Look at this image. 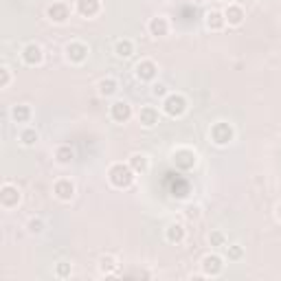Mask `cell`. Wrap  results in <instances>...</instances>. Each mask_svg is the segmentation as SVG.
Wrapping results in <instances>:
<instances>
[{"mask_svg": "<svg viewBox=\"0 0 281 281\" xmlns=\"http://www.w3.org/2000/svg\"><path fill=\"white\" fill-rule=\"evenodd\" d=\"M66 57H68V62H73V64L86 62L88 46H86L84 42H71V44H66Z\"/></svg>", "mask_w": 281, "mask_h": 281, "instance_id": "obj_6", "label": "cell"}, {"mask_svg": "<svg viewBox=\"0 0 281 281\" xmlns=\"http://www.w3.org/2000/svg\"><path fill=\"white\" fill-rule=\"evenodd\" d=\"M53 194L60 198L62 202H68V200H73V196H75V184H73L68 178H62L53 184Z\"/></svg>", "mask_w": 281, "mask_h": 281, "instance_id": "obj_11", "label": "cell"}, {"mask_svg": "<svg viewBox=\"0 0 281 281\" xmlns=\"http://www.w3.org/2000/svg\"><path fill=\"white\" fill-rule=\"evenodd\" d=\"M138 121H140V125H145V128H154V125L158 123V110H156V108H152V106L140 108V112H138Z\"/></svg>", "mask_w": 281, "mask_h": 281, "instance_id": "obj_17", "label": "cell"}, {"mask_svg": "<svg viewBox=\"0 0 281 281\" xmlns=\"http://www.w3.org/2000/svg\"><path fill=\"white\" fill-rule=\"evenodd\" d=\"M224 18H226V25L231 27H240L244 22V9L240 5H228L224 9Z\"/></svg>", "mask_w": 281, "mask_h": 281, "instance_id": "obj_15", "label": "cell"}, {"mask_svg": "<svg viewBox=\"0 0 281 281\" xmlns=\"http://www.w3.org/2000/svg\"><path fill=\"white\" fill-rule=\"evenodd\" d=\"M152 95H154V97H162V99H165L167 97V86L165 84H154L152 86Z\"/></svg>", "mask_w": 281, "mask_h": 281, "instance_id": "obj_32", "label": "cell"}, {"mask_svg": "<svg viewBox=\"0 0 281 281\" xmlns=\"http://www.w3.org/2000/svg\"><path fill=\"white\" fill-rule=\"evenodd\" d=\"M189 189H191L189 182L178 176V184H172V196L174 198H187L189 196Z\"/></svg>", "mask_w": 281, "mask_h": 281, "instance_id": "obj_25", "label": "cell"}, {"mask_svg": "<svg viewBox=\"0 0 281 281\" xmlns=\"http://www.w3.org/2000/svg\"><path fill=\"white\" fill-rule=\"evenodd\" d=\"M209 242H211V246H226V235L222 231H213L209 235Z\"/></svg>", "mask_w": 281, "mask_h": 281, "instance_id": "obj_29", "label": "cell"}, {"mask_svg": "<svg viewBox=\"0 0 281 281\" xmlns=\"http://www.w3.org/2000/svg\"><path fill=\"white\" fill-rule=\"evenodd\" d=\"M20 202V189L13 187V184H5L3 189H0V204L5 206V209H11V206H16Z\"/></svg>", "mask_w": 281, "mask_h": 281, "instance_id": "obj_10", "label": "cell"}, {"mask_svg": "<svg viewBox=\"0 0 281 281\" xmlns=\"http://www.w3.org/2000/svg\"><path fill=\"white\" fill-rule=\"evenodd\" d=\"M116 266H119V264H116V260L112 255H103L99 260V272H101V275H106V277H112Z\"/></svg>", "mask_w": 281, "mask_h": 281, "instance_id": "obj_20", "label": "cell"}, {"mask_svg": "<svg viewBox=\"0 0 281 281\" xmlns=\"http://www.w3.org/2000/svg\"><path fill=\"white\" fill-rule=\"evenodd\" d=\"M242 255H244V250H242L240 244H231V246H226V257H228L231 262L242 260Z\"/></svg>", "mask_w": 281, "mask_h": 281, "instance_id": "obj_28", "label": "cell"}, {"mask_svg": "<svg viewBox=\"0 0 281 281\" xmlns=\"http://www.w3.org/2000/svg\"><path fill=\"white\" fill-rule=\"evenodd\" d=\"M27 226H29V233H42L44 231V222L40 218H31Z\"/></svg>", "mask_w": 281, "mask_h": 281, "instance_id": "obj_30", "label": "cell"}, {"mask_svg": "<svg viewBox=\"0 0 281 281\" xmlns=\"http://www.w3.org/2000/svg\"><path fill=\"white\" fill-rule=\"evenodd\" d=\"M224 25H226L224 11H209L206 13V27H209L211 31H220V29H224Z\"/></svg>", "mask_w": 281, "mask_h": 281, "instance_id": "obj_18", "label": "cell"}, {"mask_svg": "<svg viewBox=\"0 0 281 281\" xmlns=\"http://www.w3.org/2000/svg\"><path fill=\"white\" fill-rule=\"evenodd\" d=\"M71 272H73V266L68 262H60V264L55 266V275L60 277V279H68Z\"/></svg>", "mask_w": 281, "mask_h": 281, "instance_id": "obj_27", "label": "cell"}, {"mask_svg": "<svg viewBox=\"0 0 281 281\" xmlns=\"http://www.w3.org/2000/svg\"><path fill=\"white\" fill-rule=\"evenodd\" d=\"M110 116L116 121V123H125L132 119V106L128 101H114L110 106Z\"/></svg>", "mask_w": 281, "mask_h": 281, "instance_id": "obj_8", "label": "cell"}, {"mask_svg": "<svg viewBox=\"0 0 281 281\" xmlns=\"http://www.w3.org/2000/svg\"><path fill=\"white\" fill-rule=\"evenodd\" d=\"M222 270H224V264H222V257L220 255H206L204 260H202L204 277H218Z\"/></svg>", "mask_w": 281, "mask_h": 281, "instance_id": "obj_9", "label": "cell"}, {"mask_svg": "<svg viewBox=\"0 0 281 281\" xmlns=\"http://www.w3.org/2000/svg\"><path fill=\"white\" fill-rule=\"evenodd\" d=\"M165 238L169 244H182L184 238H187V231H184V226L182 224H169L167 226V231H165Z\"/></svg>", "mask_w": 281, "mask_h": 281, "instance_id": "obj_16", "label": "cell"}, {"mask_svg": "<svg viewBox=\"0 0 281 281\" xmlns=\"http://www.w3.org/2000/svg\"><path fill=\"white\" fill-rule=\"evenodd\" d=\"M9 81H11V71L7 68V66H3V68H0V88H7Z\"/></svg>", "mask_w": 281, "mask_h": 281, "instance_id": "obj_31", "label": "cell"}, {"mask_svg": "<svg viewBox=\"0 0 281 281\" xmlns=\"http://www.w3.org/2000/svg\"><path fill=\"white\" fill-rule=\"evenodd\" d=\"M128 165L134 169L136 174H143V172H147V167H150V160H147V156L145 154H132L130 156V160H128Z\"/></svg>", "mask_w": 281, "mask_h": 281, "instance_id": "obj_19", "label": "cell"}, {"mask_svg": "<svg viewBox=\"0 0 281 281\" xmlns=\"http://www.w3.org/2000/svg\"><path fill=\"white\" fill-rule=\"evenodd\" d=\"M147 31H150V35H154V38H165V35L169 33V22H167V18H162V16L152 18L150 25H147Z\"/></svg>", "mask_w": 281, "mask_h": 281, "instance_id": "obj_13", "label": "cell"}, {"mask_svg": "<svg viewBox=\"0 0 281 281\" xmlns=\"http://www.w3.org/2000/svg\"><path fill=\"white\" fill-rule=\"evenodd\" d=\"M22 60H25L27 66H38V64H42V60H44L42 46H40V44H35V42L27 44V46L22 49Z\"/></svg>", "mask_w": 281, "mask_h": 281, "instance_id": "obj_5", "label": "cell"}, {"mask_svg": "<svg viewBox=\"0 0 281 281\" xmlns=\"http://www.w3.org/2000/svg\"><path fill=\"white\" fill-rule=\"evenodd\" d=\"M156 75H158V66H156V62L143 60V62L136 64V77H138L140 81H152Z\"/></svg>", "mask_w": 281, "mask_h": 281, "instance_id": "obj_12", "label": "cell"}, {"mask_svg": "<svg viewBox=\"0 0 281 281\" xmlns=\"http://www.w3.org/2000/svg\"><path fill=\"white\" fill-rule=\"evenodd\" d=\"M38 132H35L33 128H27V130H22L20 132V140H22V145H27V147H31V145H35L38 143Z\"/></svg>", "mask_w": 281, "mask_h": 281, "instance_id": "obj_26", "label": "cell"}, {"mask_svg": "<svg viewBox=\"0 0 281 281\" xmlns=\"http://www.w3.org/2000/svg\"><path fill=\"white\" fill-rule=\"evenodd\" d=\"M46 16L51 22H55V25H64V22L71 18V9H68V5H64V3H53L46 9Z\"/></svg>", "mask_w": 281, "mask_h": 281, "instance_id": "obj_7", "label": "cell"}, {"mask_svg": "<svg viewBox=\"0 0 281 281\" xmlns=\"http://www.w3.org/2000/svg\"><path fill=\"white\" fill-rule=\"evenodd\" d=\"M277 218H279V220H281V204H279V206H277Z\"/></svg>", "mask_w": 281, "mask_h": 281, "instance_id": "obj_34", "label": "cell"}, {"mask_svg": "<svg viewBox=\"0 0 281 281\" xmlns=\"http://www.w3.org/2000/svg\"><path fill=\"white\" fill-rule=\"evenodd\" d=\"M172 160H174L176 169H180V172H189V169L196 167L198 156H196L194 150H189V147H180V150H176L172 154Z\"/></svg>", "mask_w": 281, "mask_h": 281, "instance_id": "obj_4", "label": "cell"}, {"mask_svg": "<svg viewBox=\"0 0 281 281\" xmlns=\"http://www.w3.org/2000/svg\"><path fill=\"white\" fill-rule=\"evenodd\" d=\"M75 158V152H73L71 145H60L55 152V160L60 162V165H68V162Z\"/></svg>", "mask_w": 281, "mask_h": 281, "instance_id": "obj_23", "label": "cell"}, {"mask_svg": "<svg viewBox=\"0 0 281 281\" xmlns=\"http://www.w3.org/2000/svg\"><path fill=\"white\" fill-rule=\"evenodd\" d=\"M11 119L16 123H27L29 119H31V108H29V106H13Z\"/></svg>", "mask_w": 281, "mask_h": 281, "instance_id": "obj_24", "label": "cell"}, {"mask_svg": "<svg viewBox=\"0 0 281 281\" xmlns=\"http://www.w3.org/2000/svg\"><path fill=\"white\" fill-rule=\"evenodd\" d=\"M101 9L99 0H77V13L84 18H95Z\"/></svg>", "mask_w": 281, "mask_h": 281, "instance_id": "obj_14", "label": "cell"}, {"mask_svg": "<svg viewBox=\"0 0 281 281\" xmlns=\"http://www.w3.org/2000/svg\"><path fill=\"white\" fill-rule=\"evenodd\" d=\"M191 3H196V5H200V3H204V0H191Z\"/></svg>", "mask_w": 281, "mask_h": 281, "instance_id": "obj_35", "label": "cell"}, {"mask_svg": "<svg viewBox=\"0 0 281 281\" xmlns=\"http://www.w3.org/2000/svg\"><path fill=\"white\" fill-rule=\"evenodd\" d=\"M162 112L167 116H182L187 112V99L178 92H172L162 99Z\"/></svg>", "mask_w": 281, "mask_h": 281, "instance_id": "obj_2", "label": "cell"}, {"mask_svg": "<svg viewBox=\"0 0 281 281\" xmlns=\"http://www.w3.org/2000/svg\"><path fill=\"white\" fill-rule=\"evenodd\" d=\"M233 136H235V130H233V125H231V123H226V121H218V123H213V128H211V140H213L216 145L224 147V145L231 143Z\"/></svg>", "mask_w": 281, "mask_h": 281, "instance_id": "obj_3", "label": "cell"}, {"mask_svg": "<svg viewBox=\"0 0 281 281\" xmlns=\"http://www.w3.org/2000/svg\"><path fill=\"white\" fill-rule=\"evenodd\" d=\"M136 178V172L130 165H123V162H114L112 167L108 169V180L112 187L116 189H128Z\"/></svg>", "mask_w": 281, "mask_h": 281, "instance_id": "obj_1", "label": "cell"}, {"mask_svg": "<svg viewBox=\"0 0 281 281\" xmlns=\"http://www.w3.org/2000/svg\"><path fill=\"white\" fill-rule=\"evenodd\" d=\"M114 53H116V57H121V60H128V57H132V53H134V44H132V40H119L114 44Z\"/></svg>", "mask_w": 281, "mask_h": 281, "instance_id": "obj_21", "label": "cell"}, {"mask_svg": "<svg viewBox=\"0 0 281 281\" xmlns=\"http://www.w3.org/2000/svg\"><path fill=\"white\" fill-rule=\"evenodd\" d=\"M116 90H119V84H116V79L106 77V79L99 81V95H101V97H112Z\"/></svg>", "mask_w": 281, "mask_h": 281, "instance_id": "obj_22", "label": "cell"}, {"mask_svg": "<svg viewBox=\"0 0 281 281\" xmlns=\"http://www.w3.org/2000/svg\"><path fill=\"white\" fill-rule=\"evenodd\" d=\"M187 218H189V220L200 218V209H198V206H189V209H187Z\"/></svg>", "mask_w": 281, "mask_h": 281, "instance_id": "obj_33", "label": "cell"}]
</instances>
